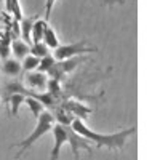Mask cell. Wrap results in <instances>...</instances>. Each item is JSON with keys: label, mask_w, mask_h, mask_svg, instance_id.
<instances>
[{"label": "cell", "mask_w": 160, "mask_h": 160, "mask_svg": "<svg viewBox=\"0 0 160 160\" xmlns=\"http://www.w3.org/2000/svg\"><path fill=\"white\" fill-rule=\"evenodd\" d=\"M71 127L78 135L87 138L90 142H95L98 148H108V149H114V151H122L125 148V142L128 141V138L136 133V127H130L125 130L111 133V135H104V133H98V131H93L91 128H88L83 120H80V118H74Z\"/></svg>", "instance_id": "6da1fadb"}, {"label": "cell", "mask_w": 160, "mask_h": 160, "mask_svg": "<svg viewBox=\"0 0 160 160\" xmlns=\"http://www.w3.org/2000/svg\"><path fill=\"white\" fill-rule=\"evenodd\" d=\"M53 122H55V115H53L50 111H43L42 115L38 117L37 125H35V128H34V131L31 133V135L26 138V139H22L21 142L13 144V148H19V154H18L16 157H21L26 151L32 148V144H34L37 139H40V138H42L45 133H48L50 130H53Z\"/></svg>", "instance_id": "7a4b0ae2"}, {"label": "cell", "mask_w": 160, "mask_h": 160, "mask_svg": "<svg viewBox=\"0 0 160 160\" xmlns=\"http://www.w3.org/2000/svg\"><path fill=\"white\" fill-rule=\"evenodd\" d=\"M87 53H98V50L95 47H90L87 38H82L75 43H69V45H59L55 50V59L58 61H66V59H71V58H77V56H82L87 55Z\"/></svg>", "instance_id": "3957f363"}, {"label": "cell", "mask_w": 160, "mask_h": 160, "mask_svg": "<svg viewBox=\"0 0 160 160\" xmlns=\"http://www.w3.org/2000/svg\"><path fill=\"white\" fill-rule=\"evenodd\" d=\"M66 130H68V138H69V144H71L72 152H74V158H78V152L82 149L87 151L88 154L93 152V149L90 148V141L87 138H83L82 135H78L72 127H66Z\"/></svg>", "instance_id": "277c9868"}, {"label": "cell", "mask_w": 160, "mask_h": 160, "mask_svg": "<svg viewBox=\"0 0 160 160\" xmlns=\"http://www.w3.org/2000/svg\"><path fill=\"white\" fill-rule=\"evenodd\" d=\"M53 136H55V146L51 149V155H50V160H58L59 158V152H61V148L69 142V138H68V130L66 127L56 123L53 127Z\"/></svg>", "instance_id": "5b68a950"}, {"label": "cell", "mask_w": 160, "mask_h": 160, "mask_svg": "<svg viewBox=\"0 0 160 160\" xmlns=\"http://www.w3.org/2000/svg\"><path fill=\"white\" fill-rule=\"evenodd\" d=\"M62 109H64L66 112H69L71 115L74 114L75 118H80V120L87 118V114L91 112V109L87 108L85 104L78 102V101H72V99H71V101H64V102H62Z\"/></svg>", "instance_id": "8992f818"}, {"label": "cell", "mask_w": 160, "mask_h": 160, "mask_svg": "<svg viewBox=\"0 0 160 160\" xmlns=\"http://www.w3.org/2000/svg\"><path fill=\"white\" fill-rule=\"evenodd\" d=\"M47 82H48V77L43 72L34 71V72H28V75H26V83L31 88L43 90V88H47Z\"/></svg>", "instance_id": "52a82bcc"}, {"label": "cell", "mask_w": 160, "mask_h": 160, "mask_svg": "<svg viewBox=\"0 0 160 160\" xmlns=\"http://www.w3.org/2000/svg\"><path fill=\"white\" fill-rule=\"evenodd\" d=\"M11 51L15 53V56L18 59H22L26 56H29V53H31V47L22 42V40H13V43H11Z\"/></svg>", "instance_id": "ba28073f"}, {"label": "cell", "mask_w": 160, "mask_h": 160, "mask_svg": "<svg viewBox=\"0 0 160 160\" xmlns=\"http://www.w3.org/2000/svg\"><path fill=\"white\" fill-rule=\"evenodd\" d=\"M43 43L48 47V48H53L56 50L59 47V40L56 37V32L53 31V28L47 22V28H45V34H43Z\"/></svg>", "instance_id": "9c48e42d"}, {"label": "cell", "mask_w": 160, "mask_h": 160, "mask_svg": "<svg viewBox=\"0 0 160 160\" xmlns=\"http://www.w3.org/2000/svg\"><path fill=\"white\" fill-rule=\"evenodd\" d=\"M45 28H47V21H45V19H37V21L34 22V28H32V42H34V43L43 42Z\"/></svg>", "instance_id": "30bf717a"}, {"label": "cell", "mask_w": 160, "mask_h": 160, "mask_svg": "<svg viewBox=\"0 0 160 160\" xmlns=\"http://www.w3.org/2000/svg\"><path fill=\"white\" fill-rule=\"evenodd\" d=\"M8 104H10V109H11V115L16 117L18 115V111L21 108V104L26 102V96L24 95H19V93H15V95H10L7 98Z\"/></svg>", "instance_id": "8fae6325"}, {"label": "cell", "mask_w": 160, "mask_h": 160, "mask_svg": "<svg viewBox=\"0 0 160 160\" xmlns=\"http://www.w3.org/2000/svg\"><path fill=\"white\" fill-rule=\"evenodd\" d=\"M35 21L37 19H34V18H22L21 19V32H22V38L26 43L32 40V28H34Z\"/></svg>", "instance_id": "7c38bea8"}, {"label": "cell", "mask_w": 160, "mask_h": 160, "mask_svg": "<svg viewBox=\"0 0 160 160\" xmlns=\"http://www.w3.org/2000/svg\"><path fill=\"white\" fill-rule=\"evenodd\" d=\"M2 69H3V72H5L7 75L15 77V75H18V74L21 72L22 66H21L16 59H7V61H3V64H2Z\"/></svg>", "instance_id": "4fadbf2b"}, {"label": "cell", "mask_w": 160, "mask_h": 160, "mask_svg": "<svg viewBox=\"0 0 160 160\" xmlns=\"http://www.w3.org/2000/svg\"><path fill=\"white\" fill-rule=\"evenodd\" d=\"M5 7L10 13H13V16H15L18 21L22 19V11H21L19 0H5Z\"/></svg>", "instance_id": "5bb4252c"}, {"label": "cell", "mask_w": 160, "mask_h": 160, "mask_svg": "<svg viewBox=\"0 0 160 160\" xmlns=\"http://www.w3.org/2000/svg\"><path fill=\"white\" fill-rule=\"evenodd\" d=\"M26 104L29 106V109H31V112L34 114V117H40L42 115V112H43V104L40 102V101H37L35 98H31V96H26Z\"/></svg>", "instance_id": "9a60e30c"}, {"label": "cell", "mask_w": 160, "mask_h": 160, "mask_svg": "<svg viewBox=\"0 0 160 160\" xmlns=\"http://www.w3.org/2000/svg\"><path fill=\"white\" fill-rule=\"evenodd\" d=\"M31 55L35 56V58H38V59H42V58H45V56L50 55V53H48V47H47L43 42L34 43V45L31 47Z\"/></svg>", "instance_id": "2e32d148"}, {"label": "cell", "mask_w": 160, "mask_h": 160, "mask_svg": "<svg viewBox=\"0 0 160 160\" xmlns=\"http://www.w3.org/2000/svg\"><path fill=\"white\" fill-rule=\"evenodd\" d=\"M47 88H48V93L53 96V98H56L59 99L62 96V90H61V85L58 80L55 78H48V82H47Z\"/></svg>", "instance_id": "e0dca14e"}, {"label": "cell", "mask_w": 160, "mask_h": 160, "mask_svg": "<svg viewBox=\"0 0 160 160\" xmlns=\"http://www.w3.org/2000/svg\"><path fill=\"white\" fill-rule=\"evenodd\" d=\"M38 66H40V59L29 55V56H26L24 61H22V71L26 72H34L35 69H38Z\"/></svg>", "instance_id": "ac0fdd59"}, {"label": "cell", "mask_w": 160, "mask_h": 160, "mask_svg": "<svg viewBox=\"0 0 160 160\" xmlns=\"http://www.w3.org/2000/svg\"><path fill=\"white\" fill-rule=\"evenodd\" d=\"M56 64V59H55V56H51V55H48V56H45V58H42L40 59V66H38V72H50V69L53 68V66Z\"/></svg>", "instance_id": "d6986e66"}, {"label": "cell", "mask_w": 160, "mask_h": 160, "mask_svg": "<svg viewBox=\"0 0 160 160\" xmlns=\"http://www.w3.org/2000/svg\"><path fill=\"white\" fill-rule=\"evenodd\" d=\"M8 53H10V38H8V35H5L3 40L0 42V58H2L3 61H7Z\"/></svg>", "instance_id": "ffe728a7"}, {"label": "cell", "mask_w": 160, "mask_h": 160, "mask_svg": "<svg viewBox=\"0 0 160 160\" xmlns=\"http://www.w3.org/2000/svg\"><path fill=\"white\" fill-rule=\"evenodd\" d=\"M56 0H47V5H45V18L50 19V15H51V10H53V5H55Z\"/></svg>", "instance_id": "44dd1931"}, {"label": "cell", "mask_w": 160, "mask_h": 160, "mask_svg": "<svg viewBox=\"0 0 160 160\" xmlns=\"http://www.w3.org/2000/svg\"><path fill=\"white\" fill-rule=\"evenodd\" d=\"M102 2L106 3V5H123L125 3V0H102Z\"/></svg>", "instance_id": "7402d4cb"}, {"label": "cell", "mask_w": 160, "mask_h": 160, "mask_svg": "<svg viewBox=\"0 0 160 160\" xmlns=\"http://www.w3.org/2000/svg\"><path fill=\"white\" fill-rule=\"evenodd\" d=\"M0 104H2V98H0Z\"/></svg>", "instance_id": "603a6c76"}, {"label": "cell", "mask_w": 160, "mask_h": 160, "mask_svg": "<svg viewBox=\"0 0 160 160\" xmlns=\"http://www.w3.org/2000/svg\"><path fill=\"white\" fill-rule=\"evenodd\" d=\"M0 68H2V64H0Z\"/></svg>", "instance_id": "cb8c5ba5"}, {"label": "cell", "mask_w": 160, "mask_h": 160, "mask_svg": "<svg viewBox=\"0 0 160 160\" xmlns=\"http://www.w3.org/2000/svg\"><path fill=\"white\" fill-rule=\"evenodd\" d=\"M0 2H2V0H0Z\"/></svg>", "instance_id": "d4e9b609"}]
</instances>
